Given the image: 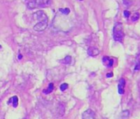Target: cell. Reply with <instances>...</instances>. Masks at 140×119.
<instances>
[{"instance_id": "6da1fadb", "label": "cell", "mask_w": 140, "mask_h": 119, "mask_svg": "<svg viewBox=\"0 0 140 119\" xmlns=\"http://www.w3.org/2000/svg\"><path fill=\"white\" fill-rule=\"evenodd\" d=\"M124 36H125V34H124L123 25L122 23L118 22L115 24L113 29V37L115 42H121L124 39Z\"/></svg>"}, {"instance_id": "7a4b0ae2", "label": "cell", "mask_w": 140, "mask_h": 119, "mask_svg": "<svg viewBox=\"0 0 140 119\" xmlns=\"http://www.w3.org/2000/svg\"><path fill=\"white\" fill-rule=\"evenodd\" d=\"M51 0H31L27 4V8L30 9L36 8H45L51 4Z\"/></svg>"}, {"instance_id": "ffe728a7", "label": "cell", "mask_w": 140, "mask_h": 119, "mask_svg": "<svg viewBox=\"0 0 140 119\" xmlns=\"http://www.w3.org/2000/svg\"><path fill=\"white\" fill-rule=\"evenodd\" d=\"M139 96H140V80L139 81Z\"/></svg>"}, {"instance_id": "277c9868", "label": "cell", "mask_w": 140, "mask_h": 119, "mask_svg": "<svg viewBox=\"0 0 140 119\" xmlns=\"http://www.w3.org/2000/svg\"><path fill=\"white\" fill-rule=\"evenodd\" d=\"M36 18L39 22H48V17L43 11H38L36 12Z\"/></svg>"}, {"instance_id": "44dd1931", "label": "cell", "mask_w": 140, "mask_h": 119, "mask_svg": "<svg viewBox=\"0 0 140 119\" xmlns=\"http://www.w3.org/2000/svg\"><path fill=\"white\" fill-rule=\"evenodd\" d=\"M21 57H22V56H21V55H19V56H18V58H19V59H21Z\"/></svg>"}, {"instance_id": "3957f363", "label": "cell", "mask_w": 140, "mask_h": 119, "mask_svg": "<svg viewBox=\"0 0 140 119\" xmlns=\"http://www.w3.org/2000/svg\"><path fill=\"white\" fill-rule=\"evenodd\" d=\"M48 26V22H39L33 26V29L36 32H43L46 29Z\"/></svg>"}, {"instance_id": "e0dca14e", "label": "cell", "mask_w": 140, "mask_h": 119, "mask_svg": "<svg viewBox=\"0 0 140 119\" xmlns=\"http://www.w3.org/2000/svg\"><path fill=\"white\" fill-rule=\"evenodd\" d=\"M123 4H125V5H130V4H132V2L131 1H130V0H123Z\"/></svg>"}, {"instance_id": "ba28073f", "label": "cell", "mask_w": 140, "mask_h": 119, "mask_svg": "<svg viewBox=\"0 0 140 119\" xmlns=\"http://www.w3.org/2000/svg\"><path fill=\"white\" fill-rule=\"evenodd\" d=\"M12 102V107L13 108H17L18 105V98L17 96L12 97V98H10V100L8 101V104H11Z\"/></svg>"}, {"instance_id": "8992f818", "label": "cell", "mask_w": 140, "mask_h": 119, "mask_svg": "<svg viewBox=\"0 0 140 119\" xmlns=\"http://www.w3.org/2000/svg\"><path fill=\"white\" fill-rule=\"evenodd\" d=\"M125 79H120L118 84V92L120 94H123L125 93Z\"/></svg>"}, {"instance_id": "5b68a950", "label": "cell", "mask_w": 140, "mask_h": 119, "mask_svg": "<svg viewBox=\"0 0 140 119\" xmlns=\"http://www.w3.org/2000/svg\"><path fill=\"white\" fill-rule=\"evenodd\" d=\"M82 119H96L95 112L92 110L87 109L82 113Z\"/></svg>"}, {"instance_id": "7402d4cb", "label": "cell", "mask_w": 140, "mask_h": 119, "mask_svg": "<svg viewBox=\"0 0 140 119\" xmlns=\"http://www.w3.org/2000/svg\"><path fill=\"white\" fill-rule=\"evenodd\" d=\"M80 1H83V0H80Z\"/></svg>"}, {"instance_id": "4fadbf2b", "label": "cell", "mask_w": 140, "mask_h": 119, "mask_svg": "<svg viewBox=\"0 0 140 119\" xmlns=\"http://www.w3.org/2000/svg\"><path fill=\"white\" fill-rule=\"evenodd\" d=\"M122 117L123 119H128V118L130 117V112L128 110H125L122 112Z\"/></svg>"}, {"instance_id": "d6986e66", "label": "cell", "mask_w": 140, "mask_h": 119, "mask_svg": "<svg viewBox=\"0 0 140 119\" xmlns=\"http://www.w3.org/2000/svg\"><path fill=\"white\" fill-rule=\"evenodd\" d=\"M112 76H113V74H112V73H110V74H108L106 75V77H112Z\"/></svg>"}, {"instance_id": "9c48e42d", "label": "cell", "mask_w": 140, "mask_h": 119, "mask_svg": "<svg viewBox=\"0 0 140 119\" xmlns=\"http://www.w3.org/2000/svg\"><path fill=\"white\" fill-rule=\"evenodd\" d=\"M139 70H140V53H139L138 55H137L136 64H135V68H134V70H135V71H138Z\"/></svg>"}, {"instance_id": "8fae6325", "label": "cell", "mask_w": 140, "mask_h": 119, "mask_svg": "<svg viewBox=\"0 0 140 119\" xmlns=\"http://www.w3.org/2000/svg\"><path fill=\"white\" fill-rule=\"evenodd\" d=\"M53 89H54V84L50 83L49 84V86H48V88L46 89V90H44V93L45 94H50L51 92L53 91Z\"/></svg>"}, {"instance_id": "52a82bcc", "label": "cell", "mask_w": 140, "mask_h": 119, "mask_svg": "<svg viewBox=\"0 0 140 119\" xmlns=\"http://www.w3.org/2000/svg\"><path fill=\"white\" fill-rule=\"evenodd\" d=\"M102 62H103V64L107 67H111L113 66V64H114V60H113L112 59H110V57H108V56H105V57H103Z\"/></svg>"}, {"instance_id": "5bb4252c", "label": "cell", "mask_w": 140, "mask_h": 119, "mask_svg": "<svg viewBox=\"0 0 140 119\" xmlns=\"http://www.w3.org/2000/svg\"><path fill=\"white\" fill-rule=\"evenodd\" d=\"M139 17H140L139 13V12H135L133 16H132V18H131V19H132V21H133V22L138 21L139 18Z\"/></svg>"}, {"instance_id": "7c38bea8", "label": "cell", "mask_w": 140, "mask_h": 119, "mask_svg": "<svg viewBox=\"0 0 140 119\" xmlns=\"http://www.w3.org/2000/svg\"><path fill=\"white\" fill-rule=\"evenodd\" d=\"M71 60H72V57H71V56H66V57L64 58L63 60H62V63L65 64H68L70 63V62H71Z\"/></svg>"}, {"instance_id": "9a60e30c", "label": "cell", "mask_w": 140, "mask_h": 119, "mask_svg": "<svg viewBox=\"0 0 140 119\" xmlns=\"http://www.w3.org/2000/svg\"><path fill=\"white\" fill-rule=\"evenodd\" d=\"M68 84H66V83H64V84H62L60 85V90L61 91H65L67 88H68Z\"/></svg>"}, {"instance_id": "ac0fdd59", "label": "cell", "mask_w": 140, "mask_h": 119, "mask_svg": "<svg viewBox=\"0 0 140 119\" xmlns=\"http://www.w3.org/2000/svg\"><path fill=\"white\" fill-rule=\"evenodd\" d=\"M130 12H129V11H127V10H125V12H124V15H125V18H129V17H130Z\"/></svg>"}, {"instance_id": "2e32d148", "label": "cell", "mask_w": 140, "mask_h": 119, "mask_svg": "<svg viewBox=\"0 0 140 119\" xmlns=\"http://www.w3.org/2000/svg\"><path fill=\"white\" fill-rule=\"evenodd\" d=\"M60 11L62 13H64V15H68L69 13L70 12L69 8H61V9H60Z\"/></svg>"}, {"instance_id": "30bf717a", "label": "cell", "mask_w": 140, "mask_h": 119, "mask_svg": "<svg viewBox=\"0 0 140 119\" xmlns=\"http://www.w3.org/2000/svg\"><path fill=\"white\" fill-rule=\"evenodd\" d=\"M88 54L91 56H96L99 54V50L96 49V48H91V49L88 50Z\"/></svg>"}]
</instances>
